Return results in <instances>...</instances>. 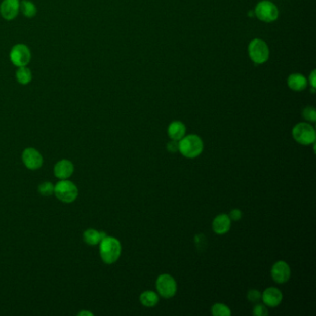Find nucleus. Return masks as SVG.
<instances>
[{"instance_id": "nucleus-1", "label": "nucleus", "mask_w": 316, "mask_h": 316, "mask_svg": "<svg viewBox=\"0 0 316 316\" xmlns=\"http://www.w3.org/2000/svg\"><path fill=\"white\" fill-rule=\"evenodd\" d=\"M98 245L100 257L105 263L112 264L119 260L122 253V245L117 239L107 235Z\"/></svg>"}, {"instance_id": "nucleus-2", "label": "nucleus", "mask_w": 316, "mask_h": 316, "mask_svg": "<svg viewBox=\"0 0 316 316\" xmlns=\"http://www.w3.org/2000/svg\"><path fill=\"white\" fill-rule=\"evenodd\" d=\"M203 147L202 138L196 135L184 136L179 140V152L185 158H196L202 154Z\"/></svg>"}, {"instance_id": "nucleus-3", "label": "nucleus", "mask_w": 316, "mask_h": 316, "mask_svg": "<svg viewBox=\"0 0 316 316\" xmlns=\"http://www.w3.org/2000/svg\"><path fill=\"white\" fill-rule=\"evenodd\" d=\"M292 136L300 145L309 146L315 142V130L308 123H299L292 129Z\"/></svg>"}, {"instance_id": "nucleus-4", "label": "nucleus", "mask_w": 316, "mask_h": 316, "mask_svg": "<svg viewBox=\"0 0 316 316\" xmlns=\"http://www.w3.org/2000/svg\"><path fill=\"white\" fill-rule=\"evenodd\" d=\"M54 194L60 202L71 203L78 196V188L71 181L60 180L54 186Z\"/></svg>"}, {"instance_id": "nucleus-5", "label": "nucleus", "mask_w": 316, "mask_h": 316, "mask_svg": "<svg viewBox=\"0 0 316 316\" xmlns=\"http://www.w3.org/2000/svg\"><path fill=\"white\" fill-rule=\"evenodd\" d=\"M248 50L251 60L256 64H262L269 59V48L262 39H253L249 45Z\"/></svg>"}, {"instance_id": "nucleus-6", "label": "nucleus", "mask_w": 316, "mask_h": 316, "mask_svg": "<svg viewBox=\"0 0 316 316\" xmlns=\"http://www.w3.org/2000/svg\"><path fill=\"white\" fill-rule=\"evenodd\" d=\"M156 288L159 295L163 298L170 299L173 298L177 291V284L175 278L168 273H164L159 275L156 281Z\"/></svg>"}, {"instance_id": "nucleus-7", "label": "nucleus", "mask_w": 316, "mask_h": 316, "mask_svg": "<svg viewBox=\"0 0 316 316\" xmlns=\"http://www.w3.org/2000/svg\"><path fill=\"white\" fill-rule=\"evenodd\" d=\"M255 16L262 22H272L275 21L279 15L278 7L269 0H262L257 4Z\"/></svg>"}, {"instance_id": "nucleus-8", "label": "nucleus", "mask_w": 316, "mask_h": 316, "mask_svg": "<svg viewBox=\"0 0 316 316\" xmlns=\"http://www.w3.org/2000/svg\"><path fill=\"white\" fill-rule=\"evenodd\" d=\"M10 58L14 65L17 67H23L29 64L32 55L26 45L17 44L11 49Z\"/></svg>"}, {"instance_id": "nucleus-9", "label": "nucleus", "mask_w": 316, "mask_h": 316, "mask_svg": "<svg viewBox=\"0 0 316 316\" xmlns=\"http://www.w3.org/2000/svg\"><path fill=\"white\" fill-rule=\"evenodd\" d=\"M22 163L29 170H38L43 165V157L38 150L33 147L24 149L22 155Z\"/></svg>"}, {"instance_id": "nucleus-10", "label": "nucleus", "mask_w": 316, "mask_h": 316, "mask_svg": "<svg viewBox=\"0 0 316 316\" xmlns=\"http://www.w3.org/2000/svg\"><path fill=\"white\" fill-rule=\"evenodd\" d=\"M271 275L274 282L284 284L288 282L291 275V270L289 264L284 261L276 262L272 265Z\"/></svg>"}, {"instance_id": "nucleus-11", "label": "nucleus", "mask_w": 316, "mask_h": 316, "mask_svg": "<svg viewBox=\"0 0 316 316\" xmlns=\"http://www.w3.org/2000/svg\"><path fill=\"white\" fill-rule=\"evenodd\" d=\"M20 11L19 0H3L0 5L1 16L5 20L11 21L16 18Z\"/></svg>"}, {"instance_id": "nucleus-12", "label": "nucleus", "mask_w": 316, "mask_h": 316, "mask_svg": "<svg viewBox=\"0 0 316 316\" xmlns=\"http://www.w3.org/2000/svg\"><path fill=\"white\" fill-rule=\"evenodd\" d=\"M74 172V166L69 160H61L55 164L54 175L60 180H66L71 177Z\"/></svg>"}, {"instance_id": "nucleus-13", "label": "nucleus", "mask_w": 316, "mask_h": 316, "mask_svg": "<svg viewBox=\"0 0 316 316\" xmlns=\"http://www.w3.org/2000/svg\"><path fill=\"white\" fill-rule=\"evenodd\" d=\"M262 300L266 306L276 307L282 302L283 294L281 290H279L276 288H268L263 291L262 294Z\"/></svg>"}, {"instance_id": "nucleus-14", "label": "nucleus", "mask_w": 316, "mask_h": 316, "mask_svg": "<svg viewBox=\"0 0 316 316\" xmlns=\"http://www.w3.org/2000/svg\"><path fill=\"white\" fill-rule=\"evenodd\" d=\"M231 227V220L227 214H219L213 222V230L217 234H226Z\"/></svg>"}, {"instance_id": "nucleus-15", "label": "nucleus", "mask_w": 316, "mask_h": 316, "mask_svg": "<svg viewBox=\"0 0 316 316\" xmlns=\"http://www.w3.org/2000/svg\"><path fill=\"white\" fill-rule=\"evenodd\" d=\"M288 86L290 89L294 91H303L307 88L308 82L302 74L292 73L288 78Z\"/></svg>"}, {"instance_id": "nucleus-16", "label": "nucleus", "mask_w": 316, "mask_h": 316, "mask_svg": "<svg viewBox=\"0 0 316 316\" xmlns=\"http://www.w3.org/2000/svg\"><path fill=\"white\" fill-rule=\"evenodd\" d=\"M168 135L172 140L179 141L185 136V126L179 121H175L170 124Z\"/></svg>"}, {"instance_id": "nucleus-17", "label": "nucleus", "mask_w": 316, "mask_h": 316, "mask_svg": "<svg viewBox=\"0 0 316 316\" xmlns=\"http://www.w3.org/2000/svg\"><path fill=\"white\" fill-rule=\"evenodd\" d=\"M85 242L89 246L98 245L100 241L103 240L104 238L107 236V234L104 232H99L96 229H88L85 231L83 234Z\"/></svg>"}, {"instance_id": "nucleus-18", "label": "nucleus", "mask_w": 316, "mask_h": 316, "mask_svg": "<svg viewBox=\"0 0 316 316\" xmlns=\"http://www.w3.org/2000/svg\"><path fill=\"white\" fill-rule=\"evenodd\" d=\"M140 302L142 303V305L146 306V307H154V306L158 304L159 295L151 291V290H147V291H144L143 293L140 295Z\"/></svg>"}, {"instance_id": "nucleus-19", "label": "nucleus", "mask_w": 316, "mask_h": 316, "mask_svg": "<svg viewBox=\"0 0 316 316\" xmlns=\"http://www.w3.org/2000/svg\"><path fill=\"white\" fill-rule=\"evenodd\" d=\"M16 78L21 85H28L32 81V71L26 66L19 67L16 71Z\"/></svg>"}, {"instance_id": "nucleus-20", "label": "nucleus", "mask_w": 316, "mask_h": 316, "mask_svg": "<svg viewBox=\"0 0 316 316\" xmlns=\"http://www.w3.org/2000/svg\"><path fill=\"white\" fill-rule=\"evenodd\" d=\"M20 10L22 11L23 15L27 18H33L37 12L35 5L29 0H22L20 3Z\"/></svg>"}, {"instance_id": "nucleus-21", "label": "nucleus", "mask_w": 316, "mask_h": 316, "mask_svg": "<svg viewBox=\"0 0 316 316\" xmlns=\"http://www.w3.org/2000/svg\"><path fill=\"white\" fill-rule=\"evenodd\" d=\"M212 313L214 316H230L232 314L228 306L223 303H216L212 307Z\"/></svg>"}, {"instance_id": "nucleus-22", "label": "nucleus", "mask_w": 316, "mask_h": 316, "mask_svg": "<svg viewBox=\"0 0 316 316\" xmlns=\"http://www.w3.org/2000/svg\"><path fill=\"white\" fill-rule=\"evenodd\" d=\"M54 186L55 185H53V184L50 183V182H43L38 186L39 193L42 196H51L52 194H54Z\"/></svg>"}, {"instance_id": "nucleus-23", "label": "nucleus", "mask_w": 316, "mask_h": 316, "mask_svg": "<svg viewBox=\"0 0 316 316\" xmlns=\"http://www.w3.org/2000/svg\"><path fill=\"white\" fill-rule=\"evenodd\" d=\"M302 115L304 119L311 123H314L316 121V111L313 107H306L302 111Z\"/></svg>"}, {"instance_id": "nucleus-24", "label": "nucleus", "mask_w": 316, "mask_h": 316, "mask_svg": "<svg viewBox=\"0 0 316 316\" xmlns=\"http://www.w3.org/2000/svg\"><path fill=\"white\" fill-rule=\"evenodd\" d=\"M247 298L251 302H258L259 300H262V293L257 289H251L248 292Z\"/></svg>"}, {"instance_id": "nucleus-25", "label": "nucleus", "mask_w": 316, "mask_h": 316, "mask_svg": "<svg viewBox=\"0 0 316 316\" xmlns=\"http://www.w3.org/2000/svg\"><path fill=\"white\" fill-rule=\"evenodd\" d=\"M195 242H196V249L204 250L206 248L207 240H206V238L203 234H196V238H195Z\"/></svg>"}, {"instance_id": "nucleus-26", "label": "nucleus", "mask_w": 316, "mask_h": 316, "mask_svg": "<svg viewBox=\"0 0 316 316\" xmlns=\"http://www.w3.org/2000/svg\"><path fill=\"white\" fill-rule=\"evenodd\" d=\"M253 314L255 316H266L268 315V311L266 307L262 304H257L254 306L253 309Z\"/></svg>"}, {"instance_id": "nucleus-27", "label": "nucleus", "mask_w": 316, "mask_h": 316, "mask_svg": "<svg viewBox=\"0 0 316 316\" xmlns=\"http://www.w3.org/2000/svg\"><path fill=\"white\" fill-rule=\"evenodd\" d=\"M166 148L170 153H176L179 151V141L172 140L166 145Z\"/></svg>"}, {"instance_id": "nucleus-28", "label": "nucleus", "mask_w": 316, "mask_h": 316, "mask_svg": "<svg viewBox=\"0 0 316 316\" xmlns=\"http://www.w3.org/2000/svg\"><path fill=\"white\" fill-rule=\"evenodd\" d=\"M229 218L231 221H234V222H238L240 221L241 217H242V213L241 211L239 209H234L230 212V214L228 215Z\"/></svg>"}, {"instance_id": "nucleus-29", "label": "nucleus", "mask_w": 316, "mask_h": 316, "mask_svg": "<svg viewBox=\"0 0 316 316\" xmlns=\"http://www.w3.org/2000/svg\"><path fill=\"white\" fill-rule=\"evenodd\" d=\"M309 82H310V85H311V87L312 88V89H314V88H316L315 70H313V71H311V74H310V77H309Z\"/></svg>"}, {"instance_id": "nucleus-30", "label": "nucleus", "mask_w": 316, "mask_h": 316, "mask_svg": "<svg viewBox=\"0 0 316 316\" xmlns=\"http://www.w3.org/2000/svg\"><path fill=\"white\" fill-rule=\"evenodd\" d=\"M78 315L79 316H81V315L92 316L93 313L92 312H90V311H81V312H79V313H78Z\"/></svg>"}]
</instances>
